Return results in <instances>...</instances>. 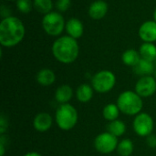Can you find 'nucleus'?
Instances as JSON below:
<instances>
[{"mask_svg":"<svg viewBox=\"0 0 156 156\" xmlns=\"http://www.w3.org/2000/svg\"><path fill=\"white\" fill-rule=\"evenodd\" d=\"M25 32L24 24L19 18L13 16L5 17L0 23V43L6 48L16 46L24 38Z\"/></svg>","mask_w":156,"mask_h":156,"instance_id":"obj_1","label":"nucleus"},{"mask_svg":"<svg viewBox=\"0 0 156 156\" xmlns=\"http://www.w3.org/2000/svg\"><path fill=\"white\" fill-rule=\"evenodd\" d=\"M52 53L54 58L60 63H73L78 58L80 53V47L77 39L69 36L58 37L53 43Z\"/></svg>","mask_w":156,"mask_h":156,"instance_id":"obj_2","label":"nucleus"},{"mask_svg":"<svg viewBox=\"0 0 156 156\" xmlns=\"http://www.w3.org/2000/svg\"><path fill=\"white\" fill-rule=\"evenodd\" d=\"M116 104L122 113L127 116H136L144 108L143 98L135 90H124L119 94Z\"/></svg>","mask_w":156,"mask_h":156,"instance_id":"obj_3","label":"nucleus"},{"mask_svg":"<svg viewBox=\"0 0 156 156\" xmlns=\"http://www.w3.org/2000/svg\"><path fill=\"white\" fill-rule=\"evenodd\" d=\"M55 122L58 127L65 132L72 130L79 121V112L70 103L60 104L55 112Z\"/></svg>","mask_w":156,"mask_h":156,"instance_id":"obj_4","label":"nucleus"},{"mask_svg":"<svg viewBox=\"0 0 156 156\" xmlns=\"http://www.w3.org/2000/svg\"><path fill=\"white\" fill-rule=\"evenodd\" d=\"M116 85L115 74L107 69L97 72L91 79V86L94 90L101 94L110 92Z\"/></svg>","mask_w":156,"mask_h":156,"instance_id":"obj_5","label":"nucleus"},{"mask_svg":"<svg viewBox=\"0 0 156 156\" xmlns=\"http://www.w3.org/2000/svg\"><path fill=\"white\" fill-rule=\"evenodd\" d=\"M42 27L49 36L57 37L63 32L66 27V23L62 15L58 12H50L44 16L42 19Z\"/></svg>","mask_w":156,"mask_h":156,"instance_id":"obj_6","label":"nucleus"},{"mask_svg":"<svg viewBox=\"0 0 156 156\" xmlns=\"http://www.w3.org/2000/svg\"><path fill=\"white\" fill-rule=\"evenodd\" d=\"M119 141L116 136L109 132L99 133L93 142L95 150L102 154H110L117 150Z\"/></svg>","mask_w":156,"mask_h":156,"instance_id":"obj_7","label":"nucleus"},{"mask_svg":"<svg viewBox=\"0 0 156 156\" xmlns=\"http://www.w3.org/2000/svg\"><path fill=\"white\" fill-rule=\"evenodd\" d=\"M133 128L134 133L140 137H148L154 132V122L153 117L147 112H140L134 116L133 122Z\"/></svg>","mask_w":156,"mask_h":156,"instance_id":"obj_8","label":"nucleus"},{"mask_svg":"<svg viewBox=\"0 0 156 156\" xmlns=\"http://www.w3.org/2000/svg\"><path fill=\"white\" fill-rule=\"evenodd\" d=\"M134 90L142 98L152 97L156 92V80L152 75L141 77L135 86Z\"/></svg>","mask_w":156,"mask_h":156,"instance_id":"obj_9","label":"nucleus"},{"mask_svg":"<svg viewBox=\"0 0 156 156\" xmlns=\"http://www.w3.org/2000/svg\"><path fill=\"white\" fill-rule=\"evenodd\" d=\"M53 117L48 112H38L33 119V127L37 132L46 133L53 125Z\"/></svg>","mask_w":156,"mask_h":156,"instance_id":"obj_10","label":"nucleus"},{"mask_svg":"<svg viewBox=\"0 0 156 156\" xmlns=\"http://www.w3.org/2000/svg\"><path fill=\"white\" fill-rule=\"evenodd\" d=\"M139 36L144 42L153 43L156 41V22L153 20L145 21L139 28Z\"/></svg>","mask_w":156,"mask_h":156,"instance_id":"obj_11","label":"nucleus"},{"mask_svg":"<svg viewBox=\"0 0 156 156\" xmlns=\"http://www.w3.org/2000/svg\"><path fill=\"white\" fill-rule=\"evenodd\" d=\"M108 4L103 0H97L93 2L89 7V15L92 19L99 20L104 17L108 12Z\"/></svg>","mask_w":156,"mask_h":156,"instance_id":"obj_12","label":"nucleus"},{"mask_svg":"<svg viewBox=\"0 0 156 156\" xmlns=\"http://www.w3.org/2000/svg\"><path fill=\"white\" fill-rule=\"evenodd\" d=\"M73 89L68 84H63L58 87V89L55 91L54 97L58 103L65 104L69 102V101L73 98Z\"/></svg>","mask_w":156,"mask_h":156,"instance_id":"obj_13","label":"nucleus"},{"mask_svg":"<svg viewBox=\"0 0 156 156\" xmlns=\"http://www.w3.org/2000/svg\"><path fill=\"white\" fill-rule=\"evenodd\" d=\"M94 91L95 90L91 85L87 84V83H82L77 88L75 95H76L78 101L81 103H87L92 100Z\"/></svg>","mask_w":156,"mask_h":156,"instance_id":"obj_14","label":"nucleus"},{"mask_svg":"<svg viewBox=\"0 0 156 156\" xmlns=\"http://www.w3.org/2000/svg\"><path fill=\"white\" fill-rule=\"evenodd\" d=\"M36 80L39 85L43 87H48L53 85L54 82L56 81V75L52 69L45 68V69H41L37 73Z\"/></svg>","mask_w":156,"mask_h":156,"instance_id":"obj_15","label":"nucleus"},{"mask_svg":"<svg viewBox=\"0 0 156 156\" xmlns=\"http://www.w3.org/2000/svg\"><path fill=\"white\" fill-rule=\"evenodd\" d=\"M66 31L69 37L77 39L83 34V25L80 19L70 18L66 23Z\"/></svg>","mask_w":156,"mask_h":156,"instance_id":"obj_16","label":"nucleus"},{"mask_svg":"<svg viewBox=\"0 0 156 156\" xmlns=\"http://www.w3.org/2000/svg\"><path fill=\"white\" fill-rule=\"evenodd\" d=\"M133 71L135 74L144 77V76H150L154 73L155 67L154 62L141 58L139 63L133 68Z\"/></svg>","mask_w":156,"mask_h":156,"instance_id":"obj_17","label":"nucleus"},{"mask_svg":"<svg viewBox=\"0 0 156 156\" xmlns=\"http://www.w3.org/2000/svg\"><path fill=\"white\" fill-rule=\"evenodd\" d=\"M141 58H141L139 51H137L133 48L127 49L122 55V60L123 64L128 67H133V68H134L139 63Z\"/></svg>","mask_w":156,"mask_h":156,"instance_id":"obj_18","label":"nucleus"},{"mask_svg":"<svg viewBox=\"0 0 156 156\" xmlns=\"http://www.w3.org/2000/svg\"><path fill=\"white\" fill-rule=\"evenodd\" d=\"M139 53L141 55V58L152 62H154L156 60V46L153 43L144 42L141 45Z\"/></svg>","mask_w":156,"mask_h":156,"instance_id":"obj_19","label":"nucleus"},{"mask_svg":"<svg viewBox=\"0 0 156 156\" xmlns=\"http://www.w3.org/2000/svg\"><path fill=\"white\" fill-rule=\"evenodd\" d=\"M126 129H127V127H126V124L124 123V122H122V120H119V119L110 122L107 125V132L111 133L117 138L122 137L126 133Z\"/></svg>","mask_w":156,"mask_h":156,"instance_id":"obj_20","label":"nucleus"},{"mask_svg":"<svg viewBox=\"0 0 156 156\" xmlns=\"http://www.w3.org/2000/svg\"><path fill=\"white\" fill-rule=\"evenodd\" d=\"M120 113L121 111L116 103H108L102 110V116L109 122L117 120L120 116Z\"/></svg>","mask_w":156,"mask_h":156,"instance_id":"obj_21","label":"nucleus"},{"mask_svg":"<svg viewBox=\"0 0 156 156\" xmlns=\"http://www.w3.org/2000/svg\"><path fill=\"white\" fill-rule=\"evenodd\" d=\"M116 151L120 156H131L134 151L133 142L129 138L122 139L119 142Z\"/></svg>","mask_w":156,"mask_h":156,"instance_id":"obj_22","label":"nucleus"},{"mask_svg":"<svg viewBox=\"0 0 156 156\" xmlns=\"http://www.w3.org/2000/svg\"><path fill=\"white\" fill-rule=\"evenodd\" d=\"M33 5L37 12L46 15L51 12L53 8V2L52 0H34Z\"/></svg>","mask_w":156,"mask_h":156,"instance_id":"obj_23","label":"nucleus"},{"mask_svg":"<svg viewBox=\"0 0 156 156\" xmlns=\"http://www.w3.org/2000/svg\"><path fill=\"white\" fill-rule=\"evenodd\" d=\"M16 7L19 12L23 14H27L31 11L34 5L31 0H16Z\"/></svg>","mask_w":156,"mask_h":156,"instance_id":"obj_24","label":"nucleus"},{"mask_svg":"<svg viewBox=\"0 0 156 156\" xmlns=\"http://www.w3.org/2000/svg\"><path fill=\"white\" fill-rule=\"evenodd\" d=\"M56 7L60 12L67 11L71 5V0H57L56 1Z\"/></svg>","mask_w":156,"mask_h":156,"instance_id":"obj_25","label":"nucleus"},{"mask_svg":"<svg viewBox=\"0 0 156 156\" xmlns=\"http://www.w3.org/2000/svg\"><path fill=\"white\" fill-rule=\"evenodd\" d=\"M7 129H8V121L5 117V115L2 114L0 116V133H1V135L5 134V132L7 131Z\"/></svg>","mask_w":156,"mask_h":156,"instance_id":"obj_26","label":"nucleus"},{"mask_svg":"<svg viewBox=\"0 0 156 156\" xmlns=\"http://www.w3.org/2000/svg\"><path fill=\"white\" fill-rule=\"evenodd\" d=\"M146 143L148 144L149 147L151 148H156V135L154 134H151L148 137H146Z\"/></svg>","mask_w":156,"mask_h":156,"instance_id":"obj_27","label":"nucleus"},{"mask_svg":"<svg viewBox=\"0 0 156 156\" xmlns=\"http://www.w3.org/2000/svg\"><path fill=\"white\" fill-rule=\"evenodd\" d=\"M5 145L0 144V156H5Z\"/></svg>","mask_w":156,"mask_h":156,"instance_id":"obj_28","label":"nucleus"},{"mask_svg":"<svg viewBox=\"0 0 156 156\" xmlns=\"http://www.w3.org/2000/svg\"><path fill=\"white\" fill-rule=\"evenodd\" d=\"M23 156H42V154H40L37 152H28V153L25 154Z\"/></svg>","mask_w":156,"mask_h":156,"instance_id":"obj_29","label":"nucleus"},{"mask_svg":"<svg viewBox=\"0 0 156 156\" xmlns=\"http://www.w3.org/2000/svg\"><path fill=\"white\" fill-rule=\"evenodd\" d=\"M154 21L156 22V9L154 10Z\"/></svg>","mask_w":156,"mask_h":156,"instance_id":"obj_30","label":"nucleus"},{"mask_svg":"<svg viewBox=\"0 0 156 156\" xmlns=\"http://www.w3.org/2000/svg\"><path fill=\"white\" fill-rule=\"evenodd\" d=\"M154 77L155 78V80H156V69H155V71H154Z\"/></svg>","mask_w":156,"mask_h":156,"instance_id":"obj_31","label":"nucleus"},{"mask_svg":"<svg viewBox=\"0 0 156 156\" xmlns=\"http://www.w3.org/2000/svg\"><path fill=\"white\" fill-rule=\"evenodd\" d=\"M8 1H14V0H8Z\"/></svg>","mask_w":156,"mask_h":156,"instance_id":"obj_32","label":"nucleus"}]
</instances>
